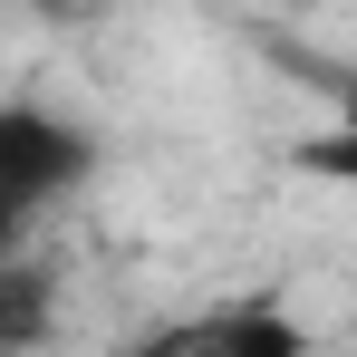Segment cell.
I'll return each instance as SVG.
<instances>
[{
	"mask_svg": "<svg viewBox=\"0 0 357 357\" xmlns=\"http://www.w3.org/2000/svg\"><path fill=\"white\" fill-rule=\"evenodd\" d=\"M87 165H97V135L87 126L49 116V107H0V261L20 251V232L49 213V203H68L77 183H87Z\"/></svg>",
	"mask_w": 357,
	"mask_h": 357,
	"instance_id": "cell-1",
	"label": "cell"
},
{
	"mask_svg": "<svg viewBox=\"0 0 357 357\" xmlns=\"http://www.w3.org/2000/svg\"><path fill=\"white\" fill-rule=\"evenodd\" d=\"M135 357H309V328H299L290 309L241 299V309H183L165 328H145Z\"/></svg>",
	"mask_w": 357,
	"mask_h": 357,
	"instance_id": "cell-2",
	"label": "cell"
},
{
	"mask_svg": "<svg viewBox=\"0 0 357 357\" xmlns=\"http://www.w3.org/2000/svg\"><path fill=\"white\" fill-rule=\"evenodd\" d=\"M299 165H309L319 183H338V193H357V77L338 87V116L299 145Z\"/></svg>",
	"mask_w": 357,
	"mask_h": 357,
	"instance_id": "cell-3",
	"label": "cell"
},
{
	"mask_svg": "<svg viewBox=\"0 0 357 357\" xmlns=\"http://www.w3.org/2000/svg\"><path fill=\"white\" fill-rule=\"evenodd\" d=\"M29 10H39V20H59V29H77V20H107L116 0H29Z\"/></svg>",
	"mask_w": 357,
	"mask_h": 357,
	"instance_id": "cell-4",
	"label": "cell"
}]
</instances>
